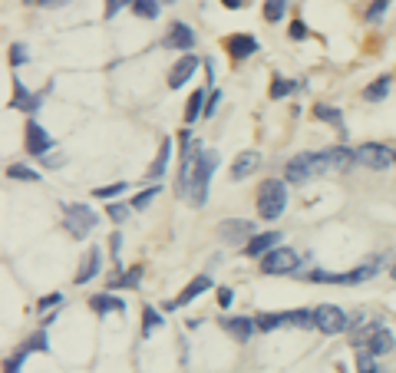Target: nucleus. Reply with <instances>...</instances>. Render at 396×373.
<instances>
[{
    "label": "nucleus",
    "instance_id": "f257e3e1",
    "mask_svg": "<svg viewBox=\"0 0 396 373\" xmlns=\"http://www.w3.org/2000/svg\"><path fill=\"white\" fill-rule=\"evenodd\" d=\"M254 201H258V211H261L264 221H274L281 211L288 208V185L278 182V179H264L254 191Z\"/></svg>",
    "mask_w": 396,
    "mask_h": 373
},
{
    "label": "nucleus",
    "instance_id": "f03ea898",
    "mask_svg": "<svg viewBox=\"0 0 396 373\" xmlns=\"http://www.w3.org/2000/svg\"><path fill=\"white\" fill-rule=\"evenodd\" d=\"M324 172H330L324 152H300V155H294V159L284 165V179L294 182V185L307 182V179H317V175H324Z\"/></svg>",
    "mask_w": 396,
    "mask_h": 373
},
{
    "label": "nucleus",
    "instance_id": "7ed1b4c3",
    "mask_svg": "<svg viewBox=\"0 0 396 373\" xmlns=\"http://www.w3.org/2000/svg\"><path fill=\"white\" fill-rule=\"evenodd\" d=\"M215 169H218V155L215 152H198L195 169H192V185H188V199H192L195 205H205V199H208V182H212Z\"/></svg>",
    "mask_w": 396,
    "mask_h": 373
},
{
    "label": "nucleus",
    "instance_id": "20e7f679",
    "mask_svg": "<svg viewBox=\"0 0 396 373\" xmlns=\"http://www.w3.org/2000/svg\"><path fill=\"white\" fill-rule=\"evenodd\" d=\"M63 221H67V231L73 235V238H86L89 231L96 228V211L89 208V205H79V201H73V205H67L63 208Z\"/></svg>",
    "mask_w": 396,
    "mask_h": 373
},
{
    "label": "nucleus",
    "instance_id": "39448f33",
    "mask_svg": "<svg viewBox=\"0 0 396 373\" xmlns=\"http://www.w3.org/2000/svg\"><path fill=\"white\" fill-rule=\"evenodd\" d=\"M298 251L294 248H284V245H278V248H271L268 255L261 258V271L264 274H298Z\"/></svg>",
    "mask_w": 396,
    "mask_h": 373
},
{
    "label": "nucleus",
    "instance_id": "423d86ee",
    "mask_svg": "<svg viewBox=\"0 0 396 373\" xmlns=\"http://www.w3.org/2000/svg\"><path fill=\"white\" fill-rule=\"evenodd\" d=\"M314 327H317L320 334L334 337V334H344V330H347L350 317L344 314L337 304H320V307H314Z\"/></svg>",
    "mask_w": 396,
    "mask_h": 373
},
{
    "label": "nucleus",
    "instance_id": "0eeeda50",
    "mask_svg": "<svg viewBox=\"0 0 396 373\" xmlns=\"http://www.w3.org/2000/svg\"><path fill=\"white\" fill-rule=\"evenodd\" d=\"M353 155H357V165L373 169V172H383L393 165V149H387L383 143H363L353 149Z\"/></svg>",
    "mask_w": 396,
    "mask_h": 373
},
{
    "label": "nucleus",
    "instance_id": "6e6552de",
    "mask_svg": "<svg viewBox=\"0 0 396 373\" xmlns=\"http://www.w3.org/2000/svg\"><path fill=\"white\" fill-rule=\"evenodd\" d=\"M218 235H222L228 245H248L254 238V221H244V218H228L218 225Z\"/></svg>",
    "mask_w": 396,
    "mask_h": 373
},
{
    "label": "nucleus",
    "instance_id": "1a4fd4ad",
    "mask_svg": "<svg viewBox=\"0 0 396 373\" xmlns=\"http://www.w3.org/2000/svg\"><path fill=\"white\" fill-rule=\"evenodd\" d=\"M23 143H27V152L30 155H37V159H43V155L50 152V135H47V129L37 123V119H30L27 123V129H23Z\"/></svg>",
    "mask_w": 396,
    "mask_h": 373
},
{
    "label": "nucleus",
    "instance_id": "9d476101",
    "mask_svg": "<svg viewBox=\"0 0 396 373\" xmlns=\"http://www.w3.org/2000/svg\"><path fill=\"white\" fill-rule=\"evenodd\" d=\"M387 265V258L383 255H373V258H367L360 268L347 271V274H340V284H360V281H370L373 274H380V268Z\"/></svg>",
    "mask_w": 396,
    "mask_h": 373
},
{
    "label": "nucleus",
    "instance_id": "9b49d317",
    "mask_svg": "<svg viewBox=\"0 0 396 373\" xmlns=\"http://www.w3.org/2000/svg\"><path fill=\"white\" fill-rule=\"evenodd\" d=\"M212 287V278L208 274H198V278H192L188 284H185V291L175 301H165V311H175V307H185V304H192L195 297L202 294V291H208Z\"/></svg>",
    "mask_w": 396,
    "mask_h": 373
},
{
    "label": "nucleus",
    "instance_id": "f8f14e48",
    "mask_svg": "<svg viewBox=\"0 0 396 373\" xmlns=\"http://www.w3.org/2000/svg\"><path fill=\"white\" fill-rule=\"evenodd\" d=\"M222 327L238 340V344H248L251 334L258 330V321H251V317H222Z\"/></svg>",
    "mask_w": 396,
    "mask_h": 373
},
{
    "label": "nucleus",
    "instance_id": "ddd939ff",
    "mask_svg": "<svg viewBox=\"0 0 396 373\" xmlns=\"http://www.w3.org/2000/svg\"><path fill=\"white\" fill-rule=\"evenodd\" d=\"M195 69H198V57H195V53H185V57L172 67V73H169V87H172V89H182L185 83L192 79Z\"/></svg>",
    "mask_w": 396,
    "mask_h": 373
},
{
    "label": "nucleus",
    "instance_id": "4468645a",
    "mask_svg": "<svg viewBox=\"0 0 396 373\" xmlns=\"http://www.w3.org/2000/svg\"><path fill=\"white\" fill-rule=\"evenodd\" d=\"M225 50L234 60H244V57H251V53H258V40L251 33H232V37L225 40Z\"/></svg>",
    "mask_w": 396,
    "mask_h": 373
},
{
    "label": "nucleus",
    "instance_id": "2eb2a0df",
    "mask_svg": "<svg viewBox=\"0 0 396 373\" xmlns=\"http://www.w3.org/2000/svg\"><path fill=\"white\" fill-rule=\"evenodd\" d=\"M281 245V235L278 231H264V235H254L248 245H244V255L248 258H264L271 248H278Z\"/></svg>",
    "mask_w": 396,
    "mask_h": 373
},
{
    "label": "nucleus",
    "instance_id": "dca6fc26",
    "mask_svg": "<svg viewBox=\"0 0 396 373\" xmlns=\"http://www.w3.org/2000/svg\"><path fill=\"white\" fill-rule=\"evenodd\" d=\"M324 159H327L330 172H347L350 165L357 162V155L350 152L347 145H334V149H327V152H324Z\"/></svg>",
    "mask_w": 396,
    "mask_h": 373
},
{
    "label": "nucleus",
    "instance_id": "f3484780",
    "mask_svg": "<svg viewBox=\"0 0 396 373\" xmlns=\"http://www.w3.org/2000/svg\"><path fill=\"white\" fill-rule=\"evenodd\" d=\"M258 165H261V155L258 152H238L234 155V162H232V179L234 182H242V179H248Z\"/></svg>",
    "mask_w": 396,
    "mask_h": 373
},
{
    "label": "nucleus",
    "instance_id": "a211bd4d",
    "mask_svg": "<svg viewBox=\"0 0 396 373\" xmlns=\"http://www.w3.org/2000/svg\"><path fill=\"white\" fill-rule=\"evenodd\" d=\"M165 43H169L172 50H192L195 47V30L188 27V23H172V30H169Z\"/></svg>",
    "mask_w": 396,
    "mask_h": 373
},
{
    "label": "nucleus",
    "instance_id": "6ab92c4d",
    "mask_svg": "<svg viewBox=\"0 0 396 373\" xmlns=\"http://www.w3.org/2000/svg\"><path fill=\"white\" fill-rule=\"evenodd\" d=\"M10 106H13V109H23V113H33V109L40 106V96L30 93L20 79H13V99H10Z\"/></svg>",
    "mask_w": 396,
    "mask_h": 373
},
{
    "label": "nucleus",
    "instance_id": "aec40b11",
    "mask_svg": "<svg viewBox=\"0 0 396 373\" xmlns=\"http://www.w3.org/2000/svg\"><path fill=\"white\" fill-rule=\"evenodd\" d=\"M99 261H103V255H99V248H93L86 258H83V268L77 271V284H89V281L96 278V274H99Z\"/></svg>",
    "mask_w": 396,
    "mask_h": 373
},
{
    "label": "nucleus",
    "instance_id": "412c9836",
    "mask_svg": "<svg viewBox=\"0 0 396 373\" xmlns=\"http://www.w3.org/2000/svg\"><path fill=\"white\" fill-rule=\"evenodd\" d=\"M89 307H93L96 314H109V311H119V314H123V311H126V304L113 294H96L93 301H89Z\"/></svg>",
    "mask_w": 396,
    "mask_h": 373
},
{
    "label": "nucleus",
    "instance_id": "4be33fe9",
    "mask_svg": "<svg viewBox=\"0 0 396 373\" xmlns=\"http://www.w3.org/2000/svg\"><path fill=\"white\" fill-rule=\"evenodd\" d=\"M367 350L373 357H380V354H390V350H393V334H390L387 327H380L377 334H373V340H370L367 344Z\"/></svg>",
    "mask_w": 396,
    "mask_h": 373
},
{
    "label": "nucleus",
    "instance_id": "5701e85b",
    "mask_svg": "<svg viewBox=\"0 0 396 373\" xmlns=\"http://www.w3.org/2000/svg\"><path fill=\"white\" fill-rule=\"evenodd\" d=\"M169 155H172V139H162V145H159V155H155L152 169H149V175H152V179H162L165 165H169Z\"/></svg>",
    "mask_w": 396,
    "mask_h": 373
},
{
    "label": "nucleus",
    "instance_id": "b1692460",
    "mask_svg": "<svg viewBox=\"0 0 396 373\" xmlns=\"http://www.w3.org/2000/svg\"><path fill=\"white\" fill-rule=\"evenodd\" d=\"M205 103H208L205 89H195L192 99H188V106H185V123H195V119H198V113H205Z\"/></svg>",
    "mask_w": 396,
    "mask_h": 373
},
{
    "label": "nucleus",
    "instance_id": "393cba45",
    "mask_svg": "<svg viewBox=\"0 0 396 373\" xmlns=\"http://www.w3.org/2000/svg\"><path fill=\"white\" fill-rule=\"evenodd\" d=\"M159 4H162V0H132L129 7L135 10V17H142V20H155V17H159Z\"/></svg>",
    "mask_w": 396,
    "mask_h": 373
},
{
    "label": "nucleus",
    "instance_id": "a878e982",
    "mask_svg": "<svg viewBox=\"0 0 396 373\" xmlns=\"http://www.w3.org/2000/svg\"><path fill=\"white\" fill-rule=\"evenodd\" d=\"M387 93H390V79L383 77V79H377V83H370V87L363 89V99H367V103H380V99H387Z\"/></svg>",
    "mask_w": 396,
    "mask_h": 373
},
{
    "label": "nucleus",
    "instance_id": "bb28decb",
    "mask_svg": "<svg viewBox=\"0 0 396 373\" xmlns=\"http://www.w3.org/2000/svg\"><path fill=\"white\" fill-rule=\"evenodd\" d=\"M139 278H142V268H132V271H126V274H116V278L109 281V291H116V287H135Z\"/></svg>",
    "mask_w": 396,
    "mask_h": 373
},
{
    "label": "nucleus",
    "instance_id": "cd10ccee",
    "mask_svg": "<svg viewBox=\"0 0 396 373\" xmlns=\"http://www.w3.org/2000/svg\"><path fill=\"white\" fill-rule=\"evenodd\" d=\"M357 373H380L377 370V357L370 354L367 347H360L357 350Z\"/></svg>",
    "mask_w": 396,
    "mask_h": 373
},
{
    "label": "nucleus",
    "instance_id": "c85d7f7f",
    "mask_svg": "<svg viewBox=\"0 0 396 373\" xmlns=\"http://www.w3.org/2000/svg\"><path fill=\"white\" fill-rule=\"evenodd\" d=\"M284 7H288V0H264V20L268 23H278L284 17Z\"/></svg>",
    "mask_w": 396,
    "mask_h": 373
},
{
    "label": "nucleus",
    "instance_id": "c756f323",
    "mask_svg": "<svg viewBox=\"0 0 396 373\" xmlns=\"http://www.w3.org/2000/svg\"><path fill=\"white\" fill-rule=\"evenodd\" d=\"M7 175L10 179H17V182H40V172H33V169H27V165H10Z\"/></svg>",
    "mask_w": 396,
    "mask_h": 373
},
{
    "label": "nucleus",
    "instance_id": "7c9ffc66",
    "mask_svg": "<svg viewBox=\"0 0 396 373\" xmlns=\"http://www.w3.org/2000/svg\"><path fill=\"white\" fill-rule=\"evenodd\" d=\"M288 324V314H261L258 317V330H274V327Z\"/></svg>",
    "mask_w": 396,
    "mask_h": 373
},
{
    "label": "nucleus",
    "instance_id": "2f4dec72",
    "mask_svg": "<svg viewBox=\"0 0 396 373\" xmlns=\"http://www.w3.org/2000/svg\"><path fill=\"white\" fill-rule=\"evenodd\" d=\"M298 89V83H290V79H281L274 77V83H271V99H281V96H288Z\"/></svg>",
    "mask_w": 396,
    "mask_h": 373
},
{
    "label": "nucleus",
    "instance_id": "473e14b6",
    "mask_svg": "<svg viewBox=\"0 0 396 373\" xmlns=\"http://www.w3.org/2000/svg\"><path fill=\"white\" fill-rule=\"evenodd\" d=\"M155 327H162V317H159V311H152V307H145V314H142V334L149 337L155 330Z\"/></svg>",
    "mask_w": 396,
    "mask_h": 373
},
{
    "label": "nucleus",
    "instance_id": "72a5a7b5",
    "mask_svg": "<svg viewBox=\"0 0 396 373\" xmlns=\"http://www.w3.org/2000/svg\"><path fill=\"white\" fill-rule=\"evenodd\" d=\"M155 195H159V185H152V189H145V191H139V195H135V199H132V205H129V208H132V211L145 208V205H149V201H152Z\"/></svg>",
    "mask_w": 396,
    "mask_h": 373
},
{
    "label": "nucleus",
    "instance_id": "f704fd0d",
    "mask_svg": "<svg viewBox=\"0 0 396 373\" xmlns=\"http://www.w3.org/2000/svg\"><path fill=\"white\" fill-rule=\"evenodd\" d=\"M129 185L126 182H116V185H103V189H96V199H106V201H113L116 195H123Z\"/></svg>",
    "mask_w": 396,
    "mask_h": 373
},
{
    "label": "nucleus",
    "instance_id": "c9c22d12",
    "mask_svg": "<svg viewBox=\"0 0 396 373\" xmlns=\"http://www.w3.org/2000/svg\"><path fill=\"white\" fill-rule=\"evenodd\" d=\"M23 350H27V354H30V350H40V354H47V350H50L47 334H43V330H40V334H33L27 344H23Z\"/></svg>",
    "mask_w": 396,
    "mask_h": 373
},
{
    "label": "nucleus",
    "instance_id": "e433bc0d",
    "mask_svg": "<svg viewBox=\"0 0 396 373\" xmlns=\"http://www.w3.org/2000/svg\"><path fill=\"white\" fill-rule=\"evenodd\" d=\"M314 116H317V119H324V123L340 126V109H330V106H314Z\"/></svg>",
    "mask_w": 396,
    "mask_h": 373
},
{
    "label": "nucleus",
    "instance_id": "4c0bfd02",
    "mask_svg": "<svg viewBox=\"0 0 396 373\" xmlns=\"http://www.w3.org/2000/svg\"><path fill=\"white\" fill-rule=\"evenodd\" d=\"M129 211H132V208H126V205H119V201H113V205L106 208V215H109V221H116V225H123V221L129 218Z\"/></svg>",
    "mask_w": 396,
    "mask_h": 373
},
{
    "label": "nucleus",
    "instance_id": "58836bf2",
    "mask_svg": "<svg viewBox=\"0 0 396 373\" xmlns=\"http://www.w3.org/2000/svg\"><path fill=\"white\" fill-rule=\"evenodd\" d=\"M387 10H390V0H373V4H370V10H367V20L373 23V20H380Z\"/></svg>",
    "mask_w": 396,
    "mask_h": 373
},
{
    "label": "nucleus",
    "instance_id": "ea45409f",
    "mask_svg": "<svg viewBox=\"0 0 396 373\" xmlns=\"http://www.w3.org/2000/svg\"><path fill=\"white\" fill-rule=\"evenodd\" d=\"M27 63V47L23 43H13L10 47V67H23Z\"/></svg>",
    "mask_w": 396,
    "mask_h": 373
},
{
    "label": "nucleus",
    "instance_id": "a19ab883",
    "mask_svg": "<svg viewBox=\"0 0 396 373\" xmlns=\"http://www.w3.org/2000/svg\"><path fill=\"white\" fill-rule=\"evenodd\" d=\"M23 357H27V350H20L17 357H10L7 364H4V373H20V367H23Z\"/></svg>",
    "mask_w": 396,
    "mask_h": 373
},
{
    "label": "nucleus",
    "instance_id": "79ce46f5",
    "mask_svg": "<svg viewBox=\"0 0 396 373\" xmlns=\"http://www.w3.org/2000/svg\"><path fill=\"white\" fill-rule=\"evenodd\" d=\"M218 103H222V93H218V89H212V93H208V103H205V113L202 116H215Z\"/></svg>",
    "mask_w": 396,
    "mask_h": 373
},
{
    "label": "nucleus",
    "instance_id": "37998d69",
    "mask_svg": "<svg viewBox=\"0 0 396 373\" xmlns=\"http://www.w3.org/2000/svg\"><path fill=\"white\" fill-rule=\"evenodd\" d=\"M126 4H132V0H106V20L116 17V13L126 7Z\"/></svg>",
    "mask_w": 396,
    "mask_h": 373
},
{
    "label": "nucleus",
    "instance_id": "c03bdc74",
    "mask_svg": "<svg viewBox=\"0 0 396 373\" xmlns=\"http://www.w3.org/2000/svg\"><path fill=\"white\" fill-rule=\"evenodd\" d=\"M288 33H290V40H304V37H307V27H304V20H294Z\"/></svg>",
    "mask_w": 396,
    "mask_h": 373
},
{
    "label": "nucleus",
    "instance_id": "a18cd8bd",
    "mask_svg": "<svg viewBox=\"0 0 396 373\" xmlns=\"http://www.w3.org/2000/svg\"><path fill=\"white\" fill-rule=\"evenodd\" d=\"M234 294H232V287H218V304L222 307H232Z\"/></svg>",
    "mask_w": 396,
    "mask_h": 373
},
{
    "label": "nucleus",
    "instance_id": "49530a36",
    "mask_svg": "<svg viewBox=\"0 0 396 373\" xmlns=\"http://www.w3.org/2000/svg\"><path fill=\"white\" fill-rule=\"evenodd\" d=\"M119 248H123V235L116 231V235H109V251H113V258L116 261H119Z\"/></svg>",
    "mask_w": 396,
    "mask_h": 373
},
{
    "label": "nucleus",
    "instance_id": "de8ad7c7",
    "mask_svg": "<svg viewBox=\"0 0 396 373\" xmlns=\"http://www.w3.org/2000/svg\"><path fill=\"white\" fill-rule=\"evenodd\" d=\"M60 301H63V294H50V297H43V301H40V311H47V307L60 304Z\"/></svg>",
    "mask_w": 396,
    "mask_h": 373
},
{
    "label": "nucleus",
    "instance_id": "09e8293b",
    "mask_svg": "<svg viewBox=\"0 0 396 373\" xmlns=\"http://www.w3.org/2000/svg\"><path fill=\"white\" fill-rule=\"evenodd\" d=\"M43 165H50V169H60V165H63V155H43Z\"/></svg>",
    "mask_w": 396,
    "mask_h": 373
},
{
    "label": "nucleus",
    "instance_id": "8fccbe9b",
    "mask_svg": "<svg viewBox=\"0 0 396 373\" xmlns=\"http://www.w3.org/2000/svg\"><path fill=\"white\" fill-rule=\"evenodd\" d=\"M67 4H73V0H40V7H47V10H53V7H67Z\"/></svg>",
    "mask_w": 396,
    "mask_h": 373
},
{
    "label": "nucleus",
    "instance_id": "3c124183",
    "mask_svg": "<svg viewBox=\"0 0 396 373\" xmlns=\"http://www.w3.org/2000/svg\"><path fill=\"white\" fill-rule=\"evenodd\" d=\"M222 4H225V7H228V10H238V7H242V4H244V0H222Z\"/></svg>",
    "mask_w": 396,
    "mask_h": 373
},
{
    "label": "nucleus",
    "instance_id": "603ef678",
    "mask_svg": "<svg viewBox=\"0 0 396 373\" xmlns=\"http://www.w3.org/2000/svg\"><path fill=\"white\" fill-rule=\"evenodd\" d=\"M23 4H40V0H23Z\"/></svg>",
    "mask_w": 396,
    "mask_h": 373
},
{
    "label": "nucleus",
    "instance_id": "864d4df0",
    "mask_svg": "<svg viewBox=\"0 0 396 373\" xmlns=\"http://www.w3.org/2000/svg\"><path fill=\"white\" fill-rule=\"evenodd\" d=\"M390 271H393V281H396V265H393V268H390Z\"/></svg>",
    "mask_w": 396,
    "mask_h": 373
},
{
    "label": "nucleus",
    "instance_id": "5fc2aeb1",
    "mask_svg": "<svg viewBox=\"0 0 396 373\" xmlns=\"http://www.w3.org/2000/svg\"><path fill=\"white\" fill-rule=\"evenodd\" d=\"M393 165H396V149H393Z\"/></svg>",
    "mask_w": 396,
    "mask_h": 373
},
{
    "label": "nucleus",
    "instance_id": "6e6d98bb",
    "mask_svg": "<svg viewBox=\"0 0 396 373\" xmlns=\"http://www.w3.org/2000/svg\"><path fill=\"white\" fill-rule=\"evenodd\" d=\"M162 4H175V0H162Z\"/></svg>",
    "mask_w": 396,
    "mask_h": 373
}]
</instances>
